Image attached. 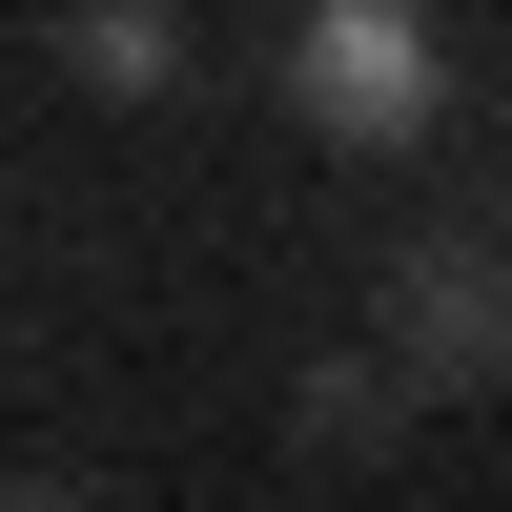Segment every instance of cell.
Here are the masks:
<instances>
[{
    "label": "cell",
    "instance_id": "7a4b0ae2",
    "mask_svg": "<svg viewBox=\"0 0 512 512\" xmlns=\"http://www.w3.org/2000/svg\"><path fill=\"white\" fill-rule=\"evenodd\" d=\"M390 369H410V410H431V390H492V369H512V246H410V267H390Z\"/></svg>",
    "mask_w": 512,
    "mask_h": 512
},
{
    "label": "cell",
    "instance_id": "277c9868",
    "mask_svg": "<svg viewBox=\"0 0 512 512\" xmlns=\"http://www.w3.org/2000/svg\"><path fill=\"white\" fill-rule=\"evenodd\" d=\"M62 62L103 82V103H144V82H185V21H164V0H82V21H62Z\"/></svg>",
    "mask_w": 512,
    "mask_h": 512
},
{
    "label": "cell",
    "instance_id": "5b68a950",
    "mask_svg": "<svg viewBox=\"0 0 512 512\" xmlns=\"http://www.w3.org/2000/svg\"><path fill=\"white\" fill-rule=\"evenodd\" d=\"M0 512H82V472H0Z\"/></svg>",
    "mask_w": 512,
    "mask_h": 512
},
{
    "label": "cell",
    "instance_id": "6da1fadb",
    "mask_svg": "<svg viewBox=\"0 0 512 512\" xmlns=\"http://www.w3.org/2000/svg\"><path fill=\"white\" fill-rule=\"evenodd\" d=\"M287 82H308V123H328V144H431L451 41H431V0H308Z\"/></svg>",
    "mask_w": 512,
    "mask_h": 512
},
{
    "label": "cell",
    "instance_id": "3957f363",
    "mask_svg": "<svg viewBox=\"0 0 512 512\" xmlns=\"http://www.w3.org/2000/svg\"><path fill=\"white\" fill-rule=\"evenodd\" d=\"M287 431H308V451H390V431H410V369H390V349H328L308 390H287Z\"/></svg>",
    "mask_w": 512,
    "mask_h": 512
}]
</instances>
